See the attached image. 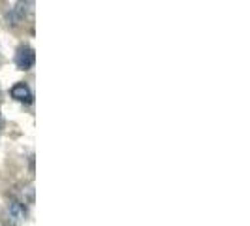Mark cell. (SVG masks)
I'll return each mask as SVG.
<instances>
[{
    "instance_id": "6da1fadb",
    "label": "cell",
    "mask_w": 250,
    "mask_h": 226,
    "mask_svg": "<svg viewBox=\"0 0 250 226\" xmlns=\"http://www.w3.org/2000/svg\"><path fill=\"white\" fill-rule=\"evenodd\" d=\"M36 63V55L30 47H21L15 55V64L19 70H30Z\"/></svg>"
},
{
    "instance_id": "7a4b0ae2",
    "label": "cell",
    "mask_w": 250,
    "mask_h": 226,
    "mask_svg": "<svg viewBox=\"0 0 250 226\" xmlns=\"http://www.w3.org/2000/svg\"><path fill=\"white\" fill-rule=\"evenodd\" d=\"M12 96L19 102L32 100V92H30V89H28L26 83H15V85L12 87Z\"/></svg>"
},
{
    "instance_id": "3957f363",
    "label": "cell",
    "mask_w": 250,
    "mask_h": 226,
    "mask_svg": "<svg viewBox=\"0 0 250 226\" xmlns=\"http://www.w3.org/2000/svg\"><path fill=\"white\" fill-rule=\"evenodd\" d=\"M8 213L12 217L15 223H21L26 219V207L21 203V202H12L10 207H8Z\"/></svg>"
}]
</instances>
